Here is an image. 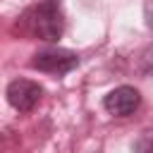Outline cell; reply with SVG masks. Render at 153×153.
Masks as SVG:
<instances>
[{
	"label": "cell",
	"instance_id": "6da1fadb",
	"mask_svg": "<svg viewBox=\"0 0 153 153\" xmlns=\"http://www.w3.org/2000/svg\"><path fill=\"white\" fill-rule=\"evenodd\" d=\"M29 26L31 33L41 41L55 43L62 31H65V19L57 0H41L31 12H29Z\"/></svg>",
	"mask_w": 153,
	"mask_h": 153
},
{
	"label": "cell",
	"instance_id": "7a4b0ae2",
	"mask_svg": "<svg viewBox=\"0 0 153 153\" xmlns=\"http://www.w3.org/2000/svg\"><path fill=\"white\" fill-rule=\"evenodd\" d=\"M79 65V55L67 50V48H45L38 50L31 60V67L38 72H48V74H67Z\"/></svg>",
	"mask_w": 153,
	"mask_h": 153
},
{
	"label": "cell",
	"instance_id": "3957f363",
	"mask_svg": "<svg viewBox=\"0 0 153 153\" xmlns=\"http://www.w3.org/2000/svg\"><path fill=\"white\" fill-rule=\"evenodd\" d=\"M5 93H7V100H10V105L14 110L31 112L38 105V100L43 98V86L36 84V81H31V79H12L7 84Z\"/></svg>",
	"mask_w": 153,
	"mask_h": 153
},
{
	"label": "cell",
	"instance_id": "277c9868",
	"mask_svg": "<svg viewBox=\"0 0 153 153\" xmlns=\"http://www.w3.org/2000/svg\"><path fill=\"white\" fill-rule=\"evenodd\" d=\"M141 105V93L134 86H117L103 98V108L115 117H127Z\"/></svg>",
	"mask_w": 153,
	"mask_h": 153
},
{
	"label": "cell",
	"instance_id": "5b68a950",
	"mask_svg": "<svg viewBox=\"0 0 153 153\" xmlns=\"http://www.w3.org/2000/svg\"><path fill=\"white\" fill-rule=\"evenodd\" d=\"M139 67H141V72H146V74L153 72V43L141 53V57H139Z\"/></svg>",
	"mask_w": 153,
	"mask_h": 153
},
{
	"label": "cell",
	"instance_id": "8992f818",
	"mask_svg": "<svg viewBox=\"0 0 153 153\" xmlns=\"http://www.w3.org/2000/svg\"><path fill=\"white\" fill-rule=\"evenodd\" d=\"M143 19H146V26L153 33V0H146V5H143Z\"/></svg>",
	"mask_w": 153,
	"mask_h": 153
}]
</instances>
